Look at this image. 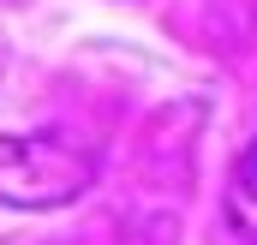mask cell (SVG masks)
Wrapping results in <instances>:
<instances>
[{
    "instance_id": "6da1fadb",
    "label": "cell",
    "mask_w": 257,
    "mask_h": 245,
    "mask_svg": "<svg viewBox=\"0 0 257 245\" xmlns=\"http://www.w3.org/2000/svg\"><path fill=\"white\" fill-rule=\"evenodd\" d=\"M90 180V162L60 138H0V197L6 203H66Z\"/></svg>"
},
{
    "instance_id": "7a4b0ae2",
    "label": "cell",
    "mask_w": 257,
    "mask_h": 245,
    "mask_svg": "<svg viewBox=\"0 0 257 245\" xmlns=\"http://www.w3.org/2000/svg\"><path fill=\"white\" fill-rule=\"evenodd\" d=\"M227 221L239 227V239L257 245V138L239 150L233 180H227Z\"/></svg>"
}]
</instances>
